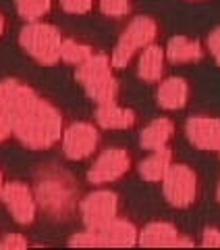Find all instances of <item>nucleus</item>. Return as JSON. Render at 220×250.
Listing matches in <instances>:
<instances>
[{"instance_id": "1", "label": "nucleus", "mask_w": 220, "mask_h": 250, "mask_svg": "<svg viewBox=\"0 0 220 250\" xmlns=\"http://www.w3.org/2000/svg\"><path fill=\"white\" fill-rule=\"evenodd\" d=\"M0 113L11 123L13 136L34 152L60 144L67 127L65 113L29 82L17 77L0 82Z\"/></svg>"}, {"instance_id": "2", "label": "nucleus", "mask_w": 220, "mask_h": 250, "mask_svg": "<svg viewBox=\"0 0 220 250\" xmlns=\"http://www.w3.org/2000/svg\"><path fill=\"white\" fill-rule=\"evenodd\" d=\"M114 71L116 69L112 67V61H110L108 54L93 52L83 65L75 67V80L81 83L88 98L93 100L96 104L114 103L121 92Z\"/></svg>"}, {"instance_id": "3", "label": "nucleus", "mask_w": 220, "mask_h": 250, "mask_svg": "<svg viewBox=\"0 0 220 250\" xmlns=\"http://www.w3.org/2000/svg\"><path fill=\"white\" fill-rule=\"evenodd\" d=\"M158 36H160V23L152 15H137V17H133L127 23V27L123 29L112 54H110L112 67L116 71L127 69L147 46L156 42Z\"/></svg>"}, {"instance_id": "4", "label": "nucleus", "mask_w": 220, "mask_h": 250, "mask_svg": "<svg viewBox=\"0 0 220 250\" xmlns=\"http://www.w3.org/2000/svg\"><path fill=\"white\" fill-rule=\"evenodd\" d=\"M65 36L52 23L36 21L27 23L19 34L21 50L44 67H54L60 62V48Z\"/></svg>"}, {"instance_id": "5", "label": "nucleus", "mask_w": 220, "mask_h": 250, "mask_svg": "<svg viewBox=\"0 0 220 250\" xmlns=\"http://www.w3.org/2000/svg\"><path fill=\"white\" fill-rule=\"evenodd\" d=\"M160 184L164 198L175 208H193L202 198V177L187 163H172Z\"/></svg>"}, {"instance_id": "6", "label": "nucleus", "mask_w": 220, "mask_h": 250, "mask_svg": "<svg viewBox=\"0 0 220 250\" xmlns=\"http://www.w3.org/2000/svg\"><path fill=\"white\" fill-rule=\"evenodd\" d=\"M71 246H137L139 228L129 219L114 217L98 228H88L69 240Z\"/></svg>"}, {"instance_id": "7", "label": "nucleus", "mask_w": 220, "mask_h": 250, "mask_svg": "<svg viewBox=\"0 0 220 250\" xmlns=\"http://www.w3.org/2000/svg\"><path fill=\"white\" fill-rule=\"evenodd\" d=\"M133 169V154L127 148H106L102 150L96 161L92 163V167L88 169V182L96 186H106L121 182L123 177H127Z\"/></svg>"}, {"instance_id": "8", "label": "nucleus", "mask_w": 220, "mask_h": 250, "mask_svg": "<svg viewBox=\"0 0 220 250\" xmlns=\"http://www.w3.org/2000/svg\"><path fill=\"white\" fill-rule=\"evenodd\" d=\"M100 127L90 121H75L65 127L60 146L69 161H85L93 156L100 148Z\"/></svg>"}, {"instance_id": "9", "label": "nucleus", "mask_w": 220, "mask_h": 250, "mask_svg": "<svg viewBox=\"0 0 220 250\" xmlns=\"http://www.w3.org/2000/svg\"><path fill=\"white\" fill-rule=\"evenodd\" d=\"M0 200L4 202L6 210L19 225H31L36 221L40 205H37L36 190L29 184L19 182V179L6 182L2 188V194H0Z\"/></svg>"}, {"instance_id": "10", "label": "nucleus", "mask_w": 220, "mask_h": 250, "mask_svg": "<svg viewBox=\"0 0 220 250\" xmlns=\"http://www.w3.org/2000/svg\"><path fill=\"white\" fill-rule=\"evenodd\" d=\"M121 198L112 190H93L79 202V213L85 228H98L110 219L119 217Z\"/></svg>"}, {"instance_id": "11", "label": "nucleus", "mask_w": 220, "mask_h": 250, "mask_svg": "<svg viewBox=\"0 0 220 250\" xmlns=\"http://www.w3.org/2000/svg\"><path fill=\"white\" fill-rule=\"evenodd\" d=\"M36 196H37V205H42V208L58 217L69 215L75 205L71 186L58 177H44L36 190Z\"/></svg>"}, {"instance_id": "12", "label": "nucleus", "mask_w": 220, "mask_h": 250, "mask_svg": "<svg viewBox=\"0 0 220 250\" xmlns=\"http://www.w3.org/2000/svg\"><path fill=\"white\" fill-rule=\"evenodd\" d=\"M187 140L202 152L220 150V117L214 115H193L185 123Z\"/></svg>"}, {"instance_id": "13", "label": "nucleus", "mask_w": 220, "mask_h": 250, "mask_svg": "<svg viewBox=\"0 0 220 250\" xmlns=\"http://www.w3.org/2000/svg\"><path fill=\"white\" fill-rule=\"evenodd\" d=\"M195 242L187 238L175 223L152 221L139 229V246H193Z\"/></svg>"}, {"instance_id": "14", "label": "nucleus", "mask_w": 220, "mask_h": 250, "mask_svg": "<svg viewBox=\"0 0 220 250\" xmlns=\"http://www.w3.org/2000/svg\"><path fill=\"white\" fill-rule=\"evenodd\" d=\"M191 98V85L185 77H166L162 80L156 92L158 106L164 111H181L189 104Z\"/></svg>"}, {"instance_id": "15", "label": "nucleus", "mask_w": 220, "mask_h": 250, "mask_svg": "<svg viewBox=\"0 0 220 250\" xmlns=\"http://www.w3.org/2000/svg\"><path fill=\"white\" fill-rule=\"evenodd\" d=\"M96 123L102 129H133L137 125V113L129 106L114 103L98 104L96 108Z\"/></svg>"}, {"instance_id": "16", "label": "nucleus", "mask_w": 220, "mask_h": 250, "mask_svg": "<svg viewBox=\"0 0 220 250\" xmlns=\"http://www.w3.org/2000/svg\"><path fill=\"white\" fill-rule=\"evenodd\" d=\"M166 50L162 48L160 44H150L147 48L144 50L137 57V75L139 80L144 82H162L164 73H166Z\"/></svg>"}, {"instance_id": "17", "label": "nucleus", "mask_w": 220, "mask_h": 250, "mask_svg": "<svg viewBox=\"0 0 220 250\" xmlns=\"http://www.w3.org/2000/svg\"><path fill=\"white\" fill-rule=\"evenodd\" d=\"M177 125L168 117H158L146 125L139 134V144L146 150H160V148H166L170 144V140L175 138Z\"/></svg>"}, {"instance_id": "18", "label": "nucleus", "mask_w": 220, "mask_h": 250, "mask_svg": "<svg viewBox=\"0 0 220 250\" xmlns=\"http://www.w3.org/2000/svg\"><path fill=\"white\" fill-rule=\"evenodd\" d=\"M166 59L175 65H185V62H198L203 57V48L198 38L189 36H175L166 44Z\"/></svg>"}, {"instance_id": "19", "label": "nucleus", "mask_w": 220, "mask_h": 250, "mask_svg": "<svg viewBox=\"0 0 220 250\" xmlns=\"http://www.w3.org/2000/svg\"><path fill=\"white\" fill-rule=\"evenodd\" d=\"M175 163V154L172 150L166 146V148H160V150H154L147 159H144L139 163V177L144 182H150V184H158L164 179L166 171L170 169V165Z\"/></svg>"}, {"instance_id": "20", "label": "nucleus", "mask_w": 220, "mask_h": 250, "mask_svg": "<svg viewBox=\"0 0 220 250\" xmlns=\"http://www.w3.org/2000/svg\"><path fill=\"white\" fill-rule=\"evenodd\" d=\"M17 13L23 21L36 23L44 21L54 9V0H15Z\"/></svg>"}, {"instance_id": "21", "label": "nucleus", "mask_w": 220, "mask_h": 250, "mask_svg": "<svg viewBox=\"0 0 220 250\" xmlns=\"http://www.w3.org/2000/svg\"><path fill=\"white\" fill-rule=\"evenodd\" d=\"M92 54H93V48H92L90 44L71 40V38H65V40H62L60 61H62V62H67V65L79 67V65H83V62L92 57Z\"/></svg>"}, {"instance_id": "22", "label": "nucleus", "mask_w": 220, "mask_h": 250, "mask_svg": "<svg viewBox=\"0 0 220 250\" xmlns=\"http://www.w3.org/2000/svg\"><path fill=\"white\" fill-rule=\"evenodd\" d=\"M98 9L104 17L110 19H125L135 9L133 0H98Z\"/></svg>"}, {"instance_id": "23", "label": "nucleus", "mask_w": 220, "mask_h": 250, "mask_svg": "<svg viewBox=\"0 0 220 250\" xmlns=\"http://www.w3.org/2000/svg\"><path fill=\"white\" fill-rule=\"evenodd\" d=\"M98 0H60V9L69 15H90Z\"/></svg>"}, {"instance_id": "24", "label": "nucleus", "mask_w": 220, "mask_h": 250, "mask_svg": "<svg viewBox=\"0 0 220 250\" xmlns=\"http://www.w3.org/2000/svg\"><path fill=\"white\" fill-rule=\"evenodd\" d=\"M31 246L29 244V240L23 236V233H6V236L0 240V248L2 250H15V248H27Z\"/></svg>"}, {"instance_id": "25", "label": "nucleus", "mask_w": 220, "mask_h": 250, "mask_svg": "<svg viewBox=\"0 0 220 250\" xmlns=\"http://www.w3.org/2000/svg\"><path fill=\"white\" fill-rule=\"evenodd\" d=\"M206 44H208V50H210V54H212V59H214L216 65L220 67V25L210 31Z\"/></svg>"}, {"instance_id": "26", "label": "nucleus", "mask_w": 220, "mask_h": 250, "mask_svg": "<svg viewBox=\"0 0 220 250\" xmlns=\"http://www.w3.org/2000/svg\"><path fill=\"white\" fill-rule=\"evenodd\" d=\"M202 246H210V248L220 246V229L218 228H206L203 229Z\"/></svg>"}, {"instance_id": "27", "label": "nucleus", "mask_w": 220, "mask_h": 250, "mask_svg": "<svg viewBox=\"0 0 220 250\" xmlns=\"http://www.w3.org/2000/svg\"><path fill=\"white\" fill-rule=\"evenodd\" d=\"M11 138H15L13 136V127H11V123L4 119V115L0 113V144L6 142V140H11Z\"/></svg>"}, {"instance_id": "28", "label": "nucleus", "mask_w": 220, "mask_h": 250, "mask_svg": "<svg viewBox=\"0 0 220 250\" xmlns=\"http://www.w3.org/2000/svg\"><path fill=\"white\" fill-rule=\"evenodd\" d=\"M6 31H9V17L0 11V40L6 36Z\"/></svg>"}, {"instance_id": "29", "label": "nucleus", "mask_w": 220, "mask_h": 250, "mask_svg": "<svg viewBox=\"0 0 220 250\" xmlns=\"http://www.w3.org/2000/svg\"><path fill=\"white\" fill-rule=\"evenodd\" d=\"M4 184H6V182H4V171L0 169V194H2V188H4Z\"/></svg>"}, {"instance_id": "30", "label": "nucleus", "mask_w": 220, "mask_h": 250, "mask_svg": "<svg viewBox=\"0 0 220 250\" xmlns=\"http://www.w3.org/2000/svg\"><path fill=\"white\" fill-rule=\"evenodd\" d=\"M216 200L220 202V182H218V188H216Z\"/></svg>"}, {"instance_id": "31", "label": "nucleus", "mask_w": 220, "mask_h": 250, "mask_svg": "<svg viewBox=\"0 0 220 250\" xmlns=\"http://www.w3.org/2000/svg\"><path fill=\"white\" fill-rule=\"evenodd\" d=\"M189 2H208V0H189Z\"/></svg>"}, {"instance_id": "32", "label": "nucleus", "mask_w": 220, "mask_h": 250, "mask_svg": "<svg viewBox=\"0 0 220 250\" xmlns=\"http://www.w3.org/2000/svg\"><path fill=\"white\" fill-rule=\"evenodd\" d=\"M218 156H220V150H218Z\"/></svg>"}]
</instances>
